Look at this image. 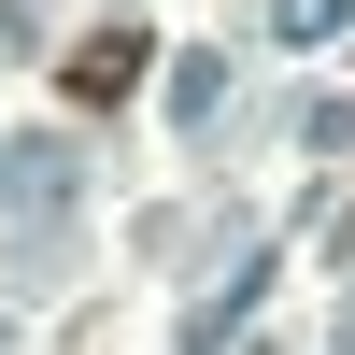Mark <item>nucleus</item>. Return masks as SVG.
I'll return each instance as SVG.
<instances>
[{"instance_id":"f257e3e1","label":"nucleus","mask_w":355,"mask_h":355,"mask_svg":"<svg viewBox=\"0 0 355 355\" xmlns=\"http://www.w3.org/2000/svg\"><path fill=\"white\" fill-rule=\"evenodd\" d=\"M142 71H157L142 28H85V43L57 57V100H71V114H114V100H142Z\"/></svg>"}]
</instances>
